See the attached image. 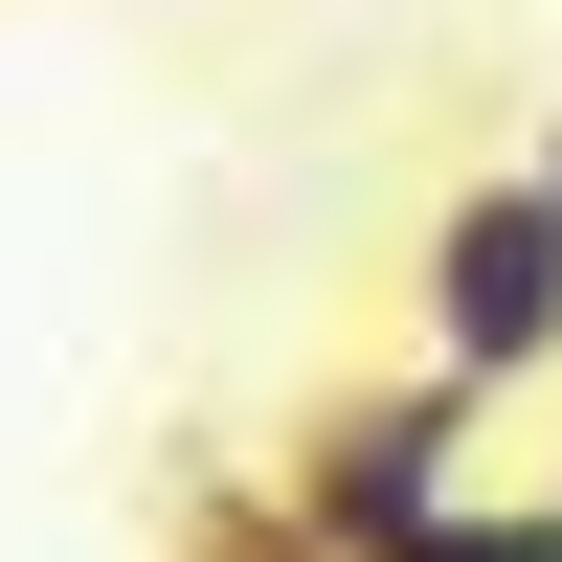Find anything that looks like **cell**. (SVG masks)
<instances>
[{
  "label": "cell",
  "mask_w": 562,
  "mask_h": 562,
  "mask_svg": "<svg viewBox=\"0 0 562 562\" xmlns=\"http://www.w3.org/2000/svg\"><path fill=\"white\" fill-rule=\"evenodd\" d=\"M473 428L495 405L473 383H338V405H293V450H270V518H293L315 562H428L450 518H473Z\"/></svg>",
  "instance_id": "1"
},
{
  "label": "cell",
  "mask_w": 562,
  "mask_h": 562,
  "mask_svg": "<svg viewBox=\"0 0 562 562\" xmlns=\"http://www.w3.org/2000/svg\"><path fill=\"white\" fill-rule=\"evenodd\" d=\"M405 315H428V383H473V405L562 383V203L518 158H473L428 225H405Z\"/></svg>",
  "instance_id": "2"
},
{
  "label": "cell",
  "mask_w": 562,
  "mask_h": 562,
  "mask_svg": "<svg viewBox=\"0 0 562 562\" xmlns=\"http://www.w3.org/2000/svg\"><path fill=\"white\" fill-rule=\"evenodd\" d=\"M158 518H180V562H315L293 518H270V473H225V450H180V473H158Z\"/></svg>",
  "instance_id": "3"
},
{
  "label": "cell",
  "mask_w": 562,
  "mask_h": 562,
  "mask_svg": "<svg viewBox=\"0 0 562 562\" xmlns=\"http://www.w3.org/2000/svg\"><path fill=\"white\" fill-rule=\"evenodd\" d=\"M428 562H562V495H473V518H450Z\"/></svg>",
  "instance_id": "4"
},
{
  "label": "cell",
  "mask_w": 562,
  "mask_h": 562,
  "mask_svg": "<svg viewBox=\"0 0 562 562\" xmlns=\"http://www.w3.org/2000/svg\"><path fill=\"white\" fill-rule=\"evenodd\" d=\"M518 180H540V203H562V113H540V135H518Z\"/></svg>",
  "instance_id": "5"
}]
</instances>
